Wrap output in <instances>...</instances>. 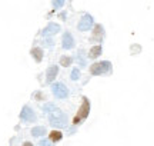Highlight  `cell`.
<instances>
[{"label":"cell","mask_w":154,"mask_h":146,"mask_svg":"<svg viewBox=\"0 0 154 146\" xmlns=\"http://www.w3.org/2000/svg\"><path fill=\"white\" fill-rule=\"evenodd\" d=\"M88 112H90V102H88L86 97H83L82 106L79 107L76 116L73 118V125H80V123H82L83 120L88 116Z\"/></svg>","instance_id":"1"},{"label":"cell","mask_w":154,"mask_h":146,"mask_svg":"<svg viewBox=\"0 0 154 146\" xmlns=\"http://www.w3.org/2000/svg\"><path fill=\"white\" fill-rule=\"evenodd\" d=\"M50 139H51L53 142L60 141L61 139V132H59V130H53V132L50 133Z\"/></svg>","instance_id":"2"},{"label":"cell","mask_w":154,"mask_h":146,"mask_svg":"<svg viewBox=\"0 0 154 146\" xmlns=\"http://www.w3.org/2000/svg\"><path fill=\"white\" fill-rule=\"evenodd\" d=\"M24 146H33V145H32L30 142H26V143H24Z\"/></svg>","instance_id":"3"}]
</instances>
